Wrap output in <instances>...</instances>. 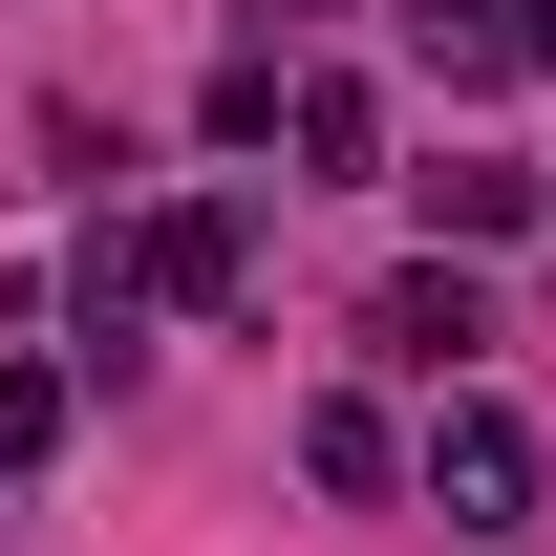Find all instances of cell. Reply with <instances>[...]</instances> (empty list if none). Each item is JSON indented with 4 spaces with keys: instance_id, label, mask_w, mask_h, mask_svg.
<instances>
[{
    "instance_id": "1",
    "label": "cell",
    "mask_w": 556,
    "mask_h": 556,
    "mask_svg": "<svg viewBox=\"0 0 556 556\" xmlns=\"http://www.w3.org/2000/svg\"><path fill=\"white\" fill-rule=\"evenodd\" d=\"M428 514H450V535H535V428L492 407V386L428 407Z\"/></svg>"
},
{
    "instance_id": "4",
    "label": "cell",
    "mask_w": 556,
    "mask_h": 556,
    "mask_svg": "<svg viewBox=\"0 0 556 556\" xmlns=\"http://www.w3.org/2000/svg\"><path fill=\"white\" fill-rule=\"evenodd\" d=\"M364 343L407 364V386H471V343H492V300H471V278H450V257H407V278H386V300H364Z\"/></svg>"
},
{
    "instance_id": "2",
    "label": "cell",
    "mask_w": 556,
    "mask_h": 556,
    "mask_svg": "<svg viewBox=\"0 0 556 556\" xmlns=\"http://www.w3.org/2000/svg\"><path fill=\"white\" fill-rule=\"evenodd\" d=\"M129 257H150V300H172V321H214V300L257 278V193H172V214L129 236Z\"/></svg>"
},
{
    "instance_id": "3",
    "label": "cell",
    "mask_w": 556,
    "mask_h": 556,
    "mask_svg": "<svg viewBox=\"0 0 556 556\" xmlns=\"http://www.w3.org/2000/svg\"><path fill=\"white\" fill-rule=\"evenodd\" d=\"M428 86H556V0H407Z\"/></svg>"
},
{
    "instance_id": "9",
    "label": "cell",
    "mask_w": 556,
    "mask_h": 556,
    "mask_svg": "<svg viewBox=\"0 0 556 556\" xmlns=\"http://www.w3.org/2000/svg\"><path fill=\"white\" fill-rule=\"evenodd\" d=\"M278 22H343V0H257V43H278Z\"/></svg>"
},
{
    "instance_id": "7",
    "label": "cell",
    "mask_w": 556,
    "mask_h": 556,
    "mask_svg": "<svg viewBox=\"0 0 556 556\" xmlns=\"http://www.w3.org/2000/svg\"><path fill=\"white\" fill-rule=\"evenodd\" d=\"M65 428H86V364H0V471H43Z\"/></svg>"
},
{
    "instance_id": "6",
    "label": "cell",
    "mask_w": 556,
    "mask_h": 556,
    "mask_svg": "<svg viewBox=\"0 0 556 556\" xmlns=\"http://www.w3.org/2000/svg\"><path fill=\"white\" fill-rule=\"evenodd\" d=\"M407 193H428V236H535V172H514V150H428V172H407Z\"/></svg>"
},
{
    "instance_id": "5",
    "label": "cell",
    "mask_w": 556,
    "mask_h": 556,
    "mask_svg": "<svg viewBox=\"0 0 556 556\" xmlns=\"http://www.w3.org/2000/svg\"><path fill=\"white\" fill-rule=\"evenodd\" d=\"M300 492H428V450L364 407V386H321V407H300Z\"/></svg>"
},
{
    "instance_id": "8",
    "label": "cell",
    "mask_w": 556,
    "mask_h": 556,
    "mask_svg": "<svg viewBox=\"0 0 556 556\" xmlns=\"http://www.w3.org/2000/svg\"><path fill=\"white\" fill-rule=\"evenodd\" d=\"M278 150L343 193V172H386V108H364V86H300V129H278Z\"/></svg>"
}]
</instances>
